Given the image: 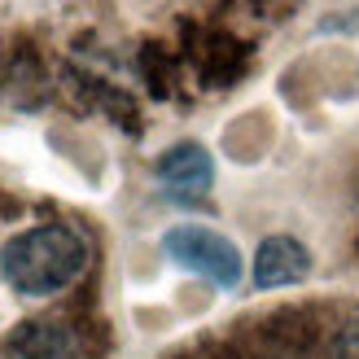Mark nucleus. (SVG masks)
Wrapping results in <instances>:
<instances>
[{"instance_id": "obj_1", "label": "nucleus", "mask_w": 359, "mask_h": 359, "mask_svg": "<svg viewBox=\"0 0 359 359\" xmlns=\"http://www.w3.org/2000/svg\"><path fill=\"white\" fill-rule=\"evenodd\" d=\"M88 267V241L70 224H35L5 241L0 250V276L13 294L48 298L62 294Z\"/></svg>"}, {"instance_id": "obj_2", "label": "nucleus", "mask_w": 359, "mask_h": 359, "mask_svg": "<svg viewBox=\"0 0 359 359\" xmlns=\"http://www.w3.org/2000/svg\"><path fill=\"white\" fill-rule=\"evenodd\" d=\"M163 255L189 272L206 276L219 290H232L241 280V250L232 245L224 232L202 228V224H175L163 232Z\"/></svg>"}, {"instance_id": "obj_3", "label": "nucleus", "mask_w": 359, "mask_h": 359, "mask_svg": "<svg viewBox=\"0 0 359 359\" xmlns=\"http://www.w3.org/2000/svg\"><path fill=\"white\" fill-rule=\"evenodd\" d=\"M154 175H158V184H163V193L171 202H197V197H206L210 184H215V163H210L206 145L180 140V145H171L154 163Z\"/></svg>"}, {"instance_id": "obj_4", "label": "nucleus", "mask_w": 359, "mask_h": 359, "mask_svg": "<svg viewBox=\"0 0 359 359\" xmlns=\"http://www.w3.org/2000/svg\"><path fill=\"white\" fill-rule=\"evenodd\" d=\"M311 272L307 245L294 237H267L255 255V285L259 290H276V285H294Z\"/></svg>"}, {"instance_id": "obj_5", "label": "nucleus", "mask_w": 359, "mask_h": 359, "mask_svg": "<svg viewBox=\"0 0 359 359\" xmlns=\"http://www.w3.org/2000/svg\"><path fill=\"white\" fill-rule=\"evenodd\" d=\"M13 351L22 359H79V342L62 320H31L13 337Z\"/></svg>"}, {"instance_id": "obj_6", "label": "nucleus", "mask_w": 359, "mask_h": 359, "mask_svg": "<svg viewBox=\"0 0 359 359\" xmlns=\"http://www.w3.org/2000/svg\"><path fill=\"white\" fill-rule=\"evenodd\" d=\"M329 359H359V316L329 337Z\"/></svg>"}]
</instances>
